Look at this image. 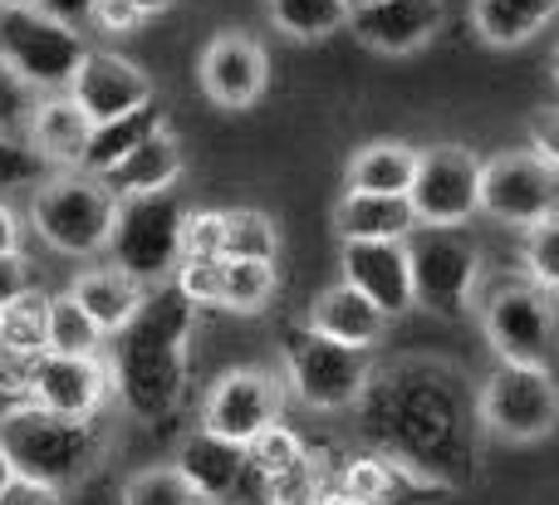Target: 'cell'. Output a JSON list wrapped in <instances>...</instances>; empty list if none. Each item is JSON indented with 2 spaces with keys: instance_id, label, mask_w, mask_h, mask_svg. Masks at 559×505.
<instances>
[{
  "instance_id": "obj_4",
  "label": "cell",
  "mask_w": 559,
  "mask_h": 505,
  "mask_svg": "<svg viewBox=\"0 0 559 505\" xmlns=\"http://www.w3.org/2000/svg\"><path fill=\"white\" fill-rule=\"evenodd\" d=\"M118 221V196L94 172H49L29 187V226L64 261L108 255Z\"/></svg>"
},
{
  "instance_id": "obj_23",
  "label": "cell",
  "mask_w": 559,
  "mask_h": 505,
  "mask_svg": "<svg viewBox=\"0 0 559 505\" xmlns=\"http://www.w3.org/2000/svg\"><path fill=\"white\" fill-rule=\"evenodd\" d=\"M182 167H187L182 143H177V133L163 123V128H153L123 163L108 167L104 187L118 196V202H128V196H157V192H173V187L182 182Z\"/></svg>"
},
{
  "instance_id": "obj_27",
  "label": "cell",
  "mask_w": 559,
  "mask_h": 505,
  "mask_svg": "<svg viewBox=\"0 0 559 505\" xmlns=\"http://www.w3.org/2000/svg\"><path fill=\"white\" fill-rule=\"evenodd\" d=\"M559 0H472V29L491 49H521L550 29Z\"/></svg>"
},
{
  "instance_id": "obj_9",
  "label": "cell",
  "mask_w": 559,
  "mask_h": 505,
  "mask_svg": "<svg viewBox=\"0 0 559 505\" xmlns=\"http://www.w3.org/2000/svg\"><path fill=\"white\" fill-rule=\"evenodd\" d=\"M407 261H413V304L437 320H462L481 290V245L466 231L442 226H417L407 236Z\"/></svg>"
},
{
  "instance_id": "obj_7",
  "label": "cell",
  "mask_w": 559,
  "mask_h": 505,
  "mask_svg": "<svg viewBox=\"0 0 559 505\" xmlns=\"http://www.w3.org/2000/svg\"><path fill=\"white\" fill-rule=\"evenodd\" d=\"M476 422L506 447H535L559 428V383L550 369L496 363L476 383Z\"/></svg>"
},
{
  "instance_id": "obj_47",
  "label": "cell",
  "mask_w": 559,
  "mask_h": 505,
  "mask_svg": "<svg viewBox=\"0 0 559 505\" xmlns=\"http://www.w3.org/2000/svg\"><path fill=\"white\" fill-rule=\"evenodd\" d=\"M10 477H15V467H10L5 447H0V491H5V486H10Z\"/></svg>"
},
{
  "instance_id": "obj_12",
  "label": "cell",
  "mask_w": 559,
  "mask_h": 505,
  "mask_svg": "<svg viewBox=\"0 0 559 505\" xmlns=\"http://www.w3.org/2000/svg\"><path fill=\"white\" fill-rule=\"evenodd\" d=\"M285 412V378L271 369H226L202 398V432L251 447Z\"/></svg>"
},
{
  "instance_id": "obj_10",
  "label": "cell",
  "mask_w": 559,
  "mask_h": 505,
  "mask_svg": "<svg viewBox=\"0 0 559 505\" xmlns=\"http://www.w3.org/2000/svg\"><path fill=\"white\" fill-rule=\"evenodd\" d=\"M182 216L187 206L177 202V192H157V196H128L118 202V221H114V255L118 270H128L133 280L167 285L173 270L182 265Z\"/></svg>"
},
{
  "instance_id": "obj_39",
  "label": "cell",
  "mask_w": 559,
  "mask_h": 505,
  "mask_svg": "<svg viewBox=\"0 0 559 505\" xmlns=\"http://www.w3.org/2000/svg\"><path fill=\"white\" fill-rule=\"evenodd\" d=\"M222 231H226V212H187L182 216V255L222 261Z\"/></svg>"
},
{
  "instance_id": "obj_16",
  "label": "cell",
  "mask_w": 559,
  "mask_h": 505,
  "mask_svg": "<svg viewBox=\"0 0 559 505\" xmlns=\"http://www.w3.org/2000/svg\"><path fill=\"white\" fill-rule=\"evenodd\" d=\"M447 25L442 0H358L348 10V29L364 49L388 59H403L427 49Z\"/></svg>"
},
{
  "instance_id": "obj_35",
  "label": "cell",
  "mask_w": 559,
  "mask_h": 505,
  "mask_svg": "<svg viewBox=\"0 0 559 505\" xmlns=\"http://www.w3.org/2000/svg\"><path fill=\"white\" fill-rule=\"evenodd\" d=\"M521 265L525 280L540 285L545 294H559V212H550L545 221H535L521 241Z\"/></svg>"
},
{
  "instance_id": "obj_20",
  "label": "cell",
  "mask_w": 559,
  "mask_h": 505,
  "mask_svg": "<svg viewBox=\"0 0 559 505\" xmlns=\"http://www.w3.org/2000/svg\"><path fill=\"white\" fill-rule=\"evenodd\" d=\"M173 467L192 481V491L206 505H231L236 491L251 481V461H246V447H231V442L212 437V432L197 428L192 437L177 447Z\"/></svg>"
},
{
  "instance_id": "obj_34",
  "label": "cell",
  "mask_w": 559,
  "mask_h": 505,
  "mask_svg": "<svg viewBox=\"0 0 559 505\" xmlns=\"http://www.w3.org/2000/svg\"><path fill=\"white\" fill-rule=\"evenodd\" d=\"M123 505H206L202 496L192 491V481L167 461V467H143L123 481Z\"/></svg>"
},
{
  "instance_id": "obj_5",
  "label": "cell",
  "mask_w": 559,
  "mask_h": 505,
  "mask_svg": "<svg viewBox=\"0 0 559 505\" xmlns=\"http://www.w3.org/2000/svg\"><path fill=\"white\" fill-rule=\"evenodd\" d=\"M280 378L305 408L314 412H348L364 402L368 378H373V359L364 349H344V344L314 334L309 324L280 334Z\"/></svg>"
},
{
  "instance_id": "obj_31",
  "label": "cell",
  "mask_w": 559,
  "mask_h": 505,
  "mask_svg": "<svg viewBox=\"0 0 559 505\" xmlns=\"http://www.w3.org/2000/svg\"><path fill=\"white\" fill-rule=\"evenodd\" d=\"M45 314H49V294L29 285L15 304L0 310V353H20V359H35L45 353Z\"/></svg>"
},
{
  "instance_id": "obj_41",
  "label": "cell",
  "mask_w": 559,
  "mask_h": 505,
  "mask_svg": "<svg viewBox=\"0 0 559 505\" xmlns=\"http://www.w3.org/2000/svg\"><path fill=\"white\" fill-rule=\"evenodd\" d=\"M531 153L559 177V108H540L531 118Z\"/></svg>"
},
{
  "instance_id": "obj_42",
  "label": "cell",
  "mask_w": 559,
  "mask_h": 505,
  "mask_svg": "<svg viewBox=\"0 0 559 505\" xmlns=\"http://www.w3.org/2000/svg\"><path fill=\"white\" fill-rule=\"evenodd\" d=\"M0 505H64V491L45 486L29 477H10V486L0 491Z\"/></svg>"
},
{
  "instance_id": "obj_11",
  "label": "cell",
  "mask_w": 559,
  "mask_h": 505,
  "mask_svg": "<svg viewBox=\"0 0 559 505\" xmlns=\"http://www.w3.org/2000/svg\"><path fill=\"white\" fill-rule=\"evenodd\" d=\"M407 202L417 226H442V231L472 226V216H481V157L466 143L417 147V177Z\"/></svg>"
},
{
  "instance_id": "obj_21",
  "label": "cell",
  "mask_w": 559,
  "mask_h": 505,
  "mask_svg": "<svg viewBox=\"0 0 559 505\" xmlns=\"http://www.w3.org/2000/svg\"><path fill=\"white\" fill-rule=\"evenodd\" d=\"M88 137H94V123H88V113L74 104V98L69 94H39L35 113H29V128H25V143L45 157V167H55V172H74V167H84Z\"/></svg>"
},
{
  "instance_id": "obj_32",
  "label": "cell",
  "mask_w": 559,
  "mask_h": 505,
  "mask_svg": "<svg viewBox=\"0 0 559 505\" xmlns=\"http://www.w3.org/2000/svg\"><path fill=\"white\" fill-rule=\"evenodd\" d=\"M275 290H280L275 261H226V275H222V304H216V310L261 314L265 304L275 300Z\"/></svg>"
},
{
  "instance_id": "obj_50",
  "label": "cell",
  "mask_w": 559,
  "mask_h": 505,
  "mask_svg": "<svg viewBox=\"0 0 559 505\" xmlns=\"http://www.w3.org/2000/svg\"><path fill=\"white\" fill-rule=\"evenodd\" d=\"M348 5H358V0H348Z\"/></svg>"
},
{
  "instance_id": "obj_30",
  "label": "cell",
  "mask_w": 559,
  "mask_h": 505,
  "mask_svg": "<svg viewBox=\"0 0 559 505\" xmlns=\"http://www.w3.org/2000/svg\"><path fill=\"white\" fill-rule=\"evenodd\" d=\"M153 128H163V113H157V104H147V108H138V113H128V118H118V123H98L94 128V137H88V153H84V167L79 172H94V177H104L108 167H118L128 153H133L138 143H143Z\"/></svg>"
},
{
  "instance_id": "obj_24",
  "label": "cell",
  "mask_w": 559,
  "mask_h": 505,
  "mask_svg": "<svg viewBox=\"0 0 559 505\" xmlns=\"http://www.w3.org/2000/svg\"><path fill=\"white\" fill-rule=\"evenodd\" d=\"M69 294H74L79 310H84L88 320H94L98 329H104V339L123 334L128 324L138 320V310L147 304V285H143V280H133L128 270H118L114 261L79 270V275H74V285H69Z\"/></svg>"
},
{
  "instance_id": "obj_40",
  "label": "cell",
  "mask_w": 559,
  "mask_h": 505,
  "mask_svg": "<svg viewBox=\"0 0 559 505\" xmlns=\"http://www.w3.org/2000/svg\"><path fill=\"white\" fill-rule=\"evenodd\" d=\"M84 20L94 29H104V35H133V29L143 25V15H138L133 0H88Z\"/></svg>"
},
{
  "instance_id": "obj_17",
  "label": "cell",
  "mask_w": 559,
  "mask_h": 505,
  "mask_svg": "<svg viewBox=\"0 0 559 505\" xmlns=\"http://www.w3.org/2000/svg\"><path fill=\"white\" fill-rule=\"evenodd\" d=\"M69 98L88 113V123H118V118L138 113V108L153 104V79L143 64L114 55V49H88L84 64H79Z\"/></svg>"
},
{
  "instance_id": "obj_19",
  "label": "cell",
  "mask_w": 559,
  "mask_h": 505,
  "mask_svg": "<svg viewBox=\"0 0 559 505\" xmlns=\"http://www.w3.org/2000/svg\"><path fill=\"white\" fill-rule=\"evenodd\" d=\"M338 491L354 505H437V501L456 496L452 486L432 481L427 471L407 467V461L388 457V452L348 457L344 471H338Z\"/></svg>"
},
{
  "instance_id": "obj_26",
  "label": "cell",
  "mask_w": 559,
  "mask_h": 505,
  "mask_svg": "<svg viewBox=\"0 0 559 505\" xmlns=\"http://www.w3.org/2000/svg\"><path fill=\"white\" fill-rule=\"evenodd\" d=\"M334 231L338 241H407L417 231V216L407 196L344 192L334 202Z\"/></svg>"
},
{
  "instance_id": "obj_1",
  "label": "cell",
  "mask_w": 559,
  "mask_h": 505,
  "mask_svg": "<svg viewBox=\"0 0 559 505\" xmlns=\"http://www.w3.org/2000/svg\"><path fill=\"white\" fill-rule=\"evenodd\" d=\"M358 412L373 452H388L452 491L472 481L486 432L476 422L472 383L452 363L403 359L393 369H373Z\"/></svg>"
},
{
  "instance_id": "obj_44",
  "label": "cell",
  "mask_w": 559,
  "mask_h": 505,
  "mask_svg": "<svg viewBox=\"0 0 559 505\" xmlns=\"http://www.w3.org/2000/svg\"><path fill=\"white\" fill-rule=\"evenodd\" d=\"M20 251H25V221H20V212L0 196V261L20 255Z\"/></svg>"
},
{
  "instance_id": "obj_48",
  "label": "cell",
  "mask_w": 559,
  "mask_h": 505,
  "mask_svg": "<svg viewBox=\"0 0 559 505\" xmlns=\"http://www.w3.org/2000/svg\"><path fill=\"white\" fill-rule=\"evenodd\" d=\"M0 5H49V0H0Z\"/></svg>"
},
{
  "instance_id": "obj_43",
  "label": "cell",
  "mask_w": 559,
  "mask_h": 505,
  "mask_svg": "<svg viewBox=\"0 0 559 505\" xmlns=\"http://www.w3.org/2000/svg\"><path fill=\"white\" fill-rule=\"evenodd\" d=\"M25 290H29L25 255H5V261H0V310H5V304H15Z\"/></svg>"
},
{
  "instance_id": "obj_28",
  "label": "cell",
  "mask_w": 559,
  "mask_h": 505,
  "mask_svg": "<svg viewBox=\"0 0 559 505\" xmlns=\"http://www.w3.org/2000/svg\"><path fill=\"white\" fill-rule=\"evenodd\" d=\"M348 10H354L348 0H265V20L299 45H319V39L348 29Z\"/></svg>"
},
{
  "instance_id": "obj_14",
  "label": "cell",
  "mask_w": 559,
  "mask_h": 505,
  "mask_svg": "<svg viewBox=\"0 0 559 505\" xmlns=\"http://www.w3.org/2000/svg\"><path fill=\"white\" fill-rule=\"evenodd\" d=\"M197 79H202V94L212 98L226 113H246L265 98L271 88V55L255 35L246 29H222V35L206 39L202 59H197Z\"/></svg>"
},
{
  "instance_id": "obj_18",
  "label": "cell",
  "mask_w": 559,
  "mask_h": 505,
  "mask_svg": "<svg viewBox=\"0 0 559 505\" xmlns=\"http://www.w3.org/2000/svg\"><path fill=\"white\" fill-rule=\"evenodd\" d=\"M338 270H344V285L373 300L388 320L417 310L407 241H338Z\"/></svg>"
},
{
  "instance_id": "obj_6",
  "label": "cell",
  "mask_w": 559,
  "mask_h": 505,
  "mask_svg": "<svg viewBox=\"0 0 559 505\" xmlns=\"http://www.w3.org/2000/svg\"><path fill=\"white\" fill-rule=\"evenodd\" d=\"M88 45L49 5H0V59L35 94H69Z\"/></svg>"
},
{
  "instance_id": "obj_3",
  "label": "cell",
  "mask_w": 559,
  "mask_h": 505,
  "mask_svg": "<svg viewBox=\"0 0 559 505\" xmlns=\"http://www.w3.org/2000/svg\"><path fill=\"white\" fill-rule=\"evenodd\" d=\"M114 432L104 428V418H59L35 402L0 412V447H5L15 477L45 481V486L64 491L88 481L108 457Z\"/></svg>"
},
{
  "instance_id": "obj_38",
  "label": "cell",
  "mask_w": 559,
  "mask_h": 505,
  "mask_svg": "<svg viewBox=\"0 0 559 505\" xmlns=\"http://www.w3.org/2000/svg\"><path fill=\"white\" fill-rule=\"evenodd\" d=\"M39 177H45V157H39L25 137L0 133V192H5V187H35Z\"/></svg>"
},
{
  "instance_id": "obj_25",
  "label": "cell",
  "mask_w": 559,
  "mask_h": 505,
  "mask_svg": "<svg viewBox=\"0 0 559 505\" xmlns=\"http://www.w3.org/2000/svg\"><path fill=\"white\" fill-rule=\"evenodd\" d=\"M417 177V147L403 137H373L354 147L344 167V192H373V196H407Z\"/></svg>"
},
{
  "instance_id": "obj_49",
  "label": "cell",
  "mask_w": 559,
  "mask_h": 505,
  "mask_svg": "<svg viewBox=\"0 0 559 505\" xmlns=\"http://www.w3.org/2000/svg\"><path fill=\"white\" fill-rule=\"evenodd\" d=\"M555 84H559V49H555Z\"/></svg>"
},
{
  "instance_id": "obj_45",
  "label": "cell",
  "mask_w": 559,
  "mask_h": 505,
  "mask_svg": "<svg viewBox=\"0 0 559 505\" xmlns=\"http://www.w3.org/2000/svg\"><path fill=\"white\" fill-rule=\"evenodd\" d=\"M133 5H138V15H143V20H153V15H167L177 0H133Z\"/></svg>"
},
{
  "instance_id": "obj_2",
  "label": "cell",
  "mask_w": 559,
  "mask_h": 505,
  "mask_svg": "<svg viewBox=\"0 0 559 505\" xmlns=\"http://www.w3.org/2000/svg\"><path fill=\"white\" fill-rule=\"evenodd\" d=\"M192 334H197V304L177 290L173 280L153 285L147 304L123 334H114L104 349L108 383L133 422H167L187 402L192 383Z\"/></svg>"
},
{
  "instance_id": "obj_22",
  "label": "cell",
  "mask_w": 559,
  "mask_h": 505,
  "mask_svg": "<svg viewBox=\"0 0 559 505\" xmlns=\"http://www.w3.org/2000/svg\"><path fill=\"white\" fill-rule=\"evenodd\" d=\"M309 329L314 334H324V339H334V344H344V349H378L383 344V334H388V314L378 310L373 300H364V294L354 290V285H329V290H319L314 300H309Z\"/></svg>"
},
{
  "instance_id": "obj_13",
  "label": "cell",
  "mask_w": 559,
  "mask_h": 505,
  "mask_svg": "<svg viewBox=\"0 0 559 505\" xmlns=\"http://www.w3.org/2000/svg\"><path fill=\"white\" fill-rule=\"evenodd\" d=\"M550 212H559V177L531 147L481 157V216L515 226V231H531Z\"/></svg>"
},
{
  "instance_id": "obj_33",
  "label": "cell",
  "mask_w": 559,
  "mask_h": 505,
  "mask_svg": "<svg viewBox=\"0 0 559 505\" xmlns=\"http://www.w3.org/2000/svg\"><path fill=\"white\" fill-rule=\"evenodd\" d=\"M280 255V231L265 212L255 206H231L222 231V261H275Z\"/></svg>"
},
{
  "instance_id": "obj_15",
  "label": "cell",
  "mask_w": 559,
  "mask_h": 505,
  "mask_svg": "<svg viewBox=\"0 0 559 505\" xmlns=\"http://www.w3.org/2000/svg\"><path fill=\"white\" fill-rule=\"evenodd\" d=\"M114 398L104 353L94 359H64V353H35L25 359V402L59 418H98Z\"/></svg>"
},
{
  "instance_id": "obj_37",
  "label": "cell",
  "mask_w": 559,
  "mask_h": 505,
  "mask_svg": "<svg viewBox=\"0 0 559 505\" xmlns=\"http://www.w3.org/2000/svg\"><path fill=\"white\" fill-rule=\"evenodd\" d=\"M35 104H39V94L25 84V79L10 74V64L0 59V133H5V137H25Z\"/></svg>"
},
{
  "instance_id": "obj_46",
  "label": "cell",
  "mask_w": 559,
  "mask_h": 505,
  "mask_svg": "<svg viewBox=\"0 0 559 505\" xmlns=\"http://www.w3.org/2000/svg\"><path fill=\"white\" fill-rule=\"evenodd\" d=\"M305 505H354V501H348L344 491L334 486V491H319V496H314V501H305Z\"/></svg>"
},
{
  "instance_id": "obj_29",
  "label": "cell",
  "mask_w": 559,
  "mask_h": 505,
  "mask_svg": "<svg viewBox=\"0 0 559 505\" xmlns=\"http://www.w3.org/2000/svg\"><path fill=\"white\" fill-rule=\"evenodd\" d=\"M104 329L79 310L74 294H49V314H45V353H64V359H94L104 353Z\"/></svg>"
},
{
  "instance_id": "obj_36",
  "label": "cell",
  "mask_w": 559,
  "mask_h": 505,
  "mask_svg": "<svg viewBox=\"0 0 559 505\" xmlns=\"http://www.w3.org/2000/svg\"><path fill=\"white\" fill-rule=\"evenodd\" d=\"M222 275H226V261H197V255H182V265L173 270V285L197 304H222Z\"/></svg>"
},
{
  "instance_id": "obj_8",
  "label": "cell",
  "mask_w": 559,
  "mask_h": 505,
  "mask_svg": "<svg viewBox=\"0 0 559 505\" xmlns=\"http://www.w3.org/2000/svg\"><path fill=\"white\" fill-rule=\"evenodd\" d=\"M481 334L496 363L550 369L559 359V304L531 280H506L481 300Z\"/></svg>"
}]
</instances>
